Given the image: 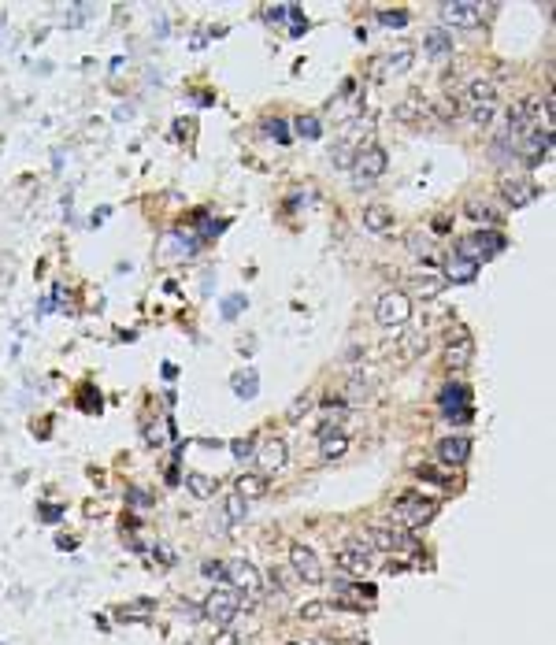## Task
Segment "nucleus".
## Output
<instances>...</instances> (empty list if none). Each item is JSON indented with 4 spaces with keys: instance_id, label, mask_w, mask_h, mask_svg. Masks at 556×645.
I'll list each match as a JSON object with an SVG mask.
<instances>
[{
    "instance_id": "f257e3e1",
    "label": "nucleus",
    "mask_w": 556,
    "mask_h": 645,
    "mask_svg": "<svg viewBox=\"0 0 556 645\" xmlns=\"http://www.w3.org/2000/svg\"><path fill=\"white\" fill-rule=\"evenodd\" d=\"M437 505L434 497L419 493V490H404L397 501H393V516L401 519V526H408V531H419V526H427L434 516H437Z\"/></svg>"
},
{
    "instance_id": "f03ea898",
    "label": "nucleus",
    "mask_w": 556,
    "mask_h": 645,
    "mask_svg": "<svg viewBox=\"0 0 556 645\" xmlns=\"http://www.w3.org/2000/svg\"><path fill=\"white\" fill-rule=\"evenodd\" d=\"M200 612L208 615L212 623L230 627L234 620H238V612H241V593H238V590H230V586H219V590H212V593H208V601H204V608H200Z\"/></svg>"
},
{
    "instance_id": "7ed1b4c3",
    "label": "nucleus",
    "mask_w": 556,
    "mask_h": 645,
    "mask_svg": "<svg viewBox=\"0 0 556 645\" xmlns=\"http://www.w3.org/2000/svg\"><path fill=\"white\" fill-rule=\"evenodd\" d=\"M512 138V134H508ZM512 152H516L526 167L541 164L549 152H552V130H526V134L512 138Z\"/></svg>"
},
{
    "instance_id": "20e7f679",
    "label": "nucleus",
    "mask_w": 556,
    "mask_h": 645,
    "mask_svg": "<svg viewBox=\"0 0 556 645\" xmlns=\"http://www.w3.org/2000/svg\"><path fill=\"white\" fill-rule=\"evenodd\" d=\"M501 248H504V234L482 227L478 234H467V238H460L457 253H460L464 260H471V263H482V260H490L493 253H501Z\"/></svg>"
},
{
    "instance_id": "39448f33",
    "label": "nucleus",
    "mask_w": 556,
    "mask_h": 645,
    "mask_svg": "<svg viewBox=\"0 0 556 645\" xmlns=\"http://www.w3.org/2000/svg\"><path fill=\"white\" fill-rule=\"evenodd\" d=\"M375 564H378V556H375V545L368 538H363V541H349V545L338 553V567L345 571V575H360L363 579Z\"/></svg>"
},
{
    "instance_id": "423d86ee",
    "label": "nucleus",
    "mask_w": 556,
    "mask_h": 645,
    "mask_svg": "<svg viewBox=\"0 0 556 645\" xmlns=\"http://www.w3.org/2000/svg\"><path fill=\"white\" fill-rule=\"evenodd\" d=\"M408 315H412V301H408V293L389 289V293L378 297V308H375L378 327H404Z\"/></svg>"
},
{
    "instance_id": "0eeeda50",
    "label": "nucleus",
    "mask_w": 556,
    "mask_h": 645,
    "mask_svg": "<svg viewBox=\"0 0 556 645\" xmlns=\"http://www.w3.org/2000/svg\"><path fill=\"white\" fill-rule=\"evenodd\" d=\"M437 404H442V416L452 419V423H467L475 412H471V390L464 382H449L442 393H437Z\"/></svg>"
},
{
    "instance_id": "6e6552de",
    "label": "nucleus",
    "mask_w": 556,
    "mask_h": 645,
    "mask_svg": "<svg viewBox=\"0 0 556 645\" xmlns=\"http://www.w3.org/2000/svg\"><path fill=\"white\" fill-rule=\"evenodd\" d=\"M382 171H386V152L378 149V145L356 152V159H353V182L356 186H368L375 179H382Z\"/></svg>"
},
{
    "instance_id": "1a4fd4ad",
    "label": "nucleus",
    "mask_w": 556,
    "mask_h": 645,
    "mask_svg": "<svg viewBox=\"0 0 556 645\" xmlns=\"http://www.w3.org/2000/svg\"><path fill=\"white\" fill-rule=\"evenodd\" d=\"M368 541L375 549H382V553H412V556L419 553L416 538H408L404 531H397V526H371Z\"/></svg>"
},
{
    "instance_id": "9d476101",
    "label": "nucleus",
    "mask_w": 556,
    "mask_h": 645,
    "mask_svg": "<svg viewBox=\"0 0 556 645\" xmlns=\"http://www.w3.org/2000/svg\"><path fill=\"white\" fill-rule=\"evenodd\" d=\"M289 564H294V571H297L301 582H308V586H319V582H323V564H319L315 549L294 545V549H289Z\"/></svg>"
},
{
    "instance_id": "9b49d317",
    "label": "nucleus",
    "mask_w": 556,
    "mask_h": 645,
    "mask_svg": "<svg viewBox=\"0 0 556 645\" xmlns=\"http://www.w3.org/2000/svg\"><path fill=\"white\" fill-rule=\"evenodd\" d=\"M223 582L238 593H256L260 590V571L253 564H245V560H230V564H223Z\"/></svg>"
},
{
    "instance_id": "f8f14e48",
    "label": "nucleus",
    "mask_w": 556,
    "mask_h": 645,
    "mask_svg": "<svg viewBox=\"0 0 556 645\" xmlns=\"http://www.w3.org/2000/svg\"><path fill=\"white\" fill-rule=\"evenodd\" d=\"M442 19H445V26L471 30V26L482 23V8L478 4H464V0H452V4H442Z\"/></svg>"
},
{
    "instance_id": "ddd939ff",
    "label": "nucleus",
    "mask_w": 556,
    "mask_h": 645,
    "mask_svg": "<svg viewBox=\"0 0 556 645\" xmlns=\"http://www.w3.org/2000/svg\"><path fill=\"white\" fill-rule=\"evenodd\" d=\"M467 457H471V438L467 434H449L437 442V460L445 467H460V464H467Z\"/></svg>"
},
{
    "instance_id": "4468645a",
    "label": "nucleus",
    "mask_w": 556,
    "mask_h": 645,
    "mask_svg": "<svg viewBox=\"0 0 556 645\" xmlns=\"http://www.w3.org/2000/svg\"><path fill=\"white\" fill-rule=\"evenodd\" d=\"M412 60H416V49H412V45H401V49L386 52L382 60L375 64V75H382V78H397V75H404V71L412 67Z\"/></svg>"
},
{
    "instance_id": "2eb2a0df",
    "label": "nucleus",
    "mask_w": 556,
    "mask_h": 645,
    "mask_svg": "<svg viewBox=\"0 0 556 645\" xmlns=\"http://www.w3.org/2000/svg\"><path fill=\"white\" fill-rule=\"evenodd\" d=\"M501 197L508 208H523V204H531L538 197V186L531 179H504L501 182Z\"/></svg>"
},
{
    "instance_id": "dca6fc26",
    "label": "nucleus",
    "mask_w": 556,
    "mask_h": 645,
    "mask_svg": "<svg viewBox=\"0 0 556 645\" xmlns=\"http://www.w3.org/2000/svg\"><path fill=\"white\" fill-rule=\"evenodd\" d=\"M442 267H445V278L452 286H467V282H475V278H478V263L464 260L460 253H449Z\"/></svg>"
},
{
    "instance_id": "f3484780",
    "label": "nucleus",
    "mask_w": 556,
    "mask_h": 645,
    "mask_svg": "<svg viewBox=\"0 0 556 645\" xmlns=\"http://www.w3.org/2000/svg\"><path fill=\"white\" fill-rule=\"evenodd\" d=\"M464 212L471 215L475 223H486V230L501 223V208H497V204H493L490 197H471V200L464 204Z\"/></svg>"
},
{
    "instance_id": "a211bd4d",
    "label": "nucleus",
    "mask_w": 556,
    "mask_h": 645,
    "mask_svg": "<svg viewBox=\"0 0 556 645\" xmlns=\"http://www.w3.org/2000/svg\"><path fill=\"white\" fill-rule=\"evenodd\" d=\"M256 464L263 467V471H282L286 467V442H278V438L263 442L260 452H256Z\"/></svg>"
},
{
    "instance_id": "6ab92c4d",
    "label": "nucleus",
    "mask_w": 556,
    "mask_h": 645,
    "mask_svg": "<svg viewBox=\"0 0 556 645\" xmlns=\"http://www.w3.org/2000/svg\"><path fill=\"white\" fill-rule=\"evenodd\" d=\"M423 353H427V334L416 330V334H404L401 338V349H397L393 360H397V368H408V363H412L416 356H423Z\"/></svg>"
},
{
    "instance_id": "aec40b11",
    "label": "nucleus",
    "mask_w": 556,
    "mask_h": 645,
    "mask_svg": "<svg viewBox=\"0 0 556 645\" xmlns=\"http://www.w3.org/2000/svg\"><path fill=\"white\" fill-rule=\"evenodd\" d=\"M345 449H349V434L345 430L334 427L327 434H319V457H323V460H338Z\"/></svg>"
},
{
    "instance_id": "412c9836",
    "label": "nucleus",
    "mask_w": 556,
    "mask_h": 645,
    "mask_svg": "<svg viewBox=\"0 0 556 645\" xmlns=\"http://www.w3.org/2000/svg\"><path fill=\"white\" fill-rule=\"evenodd\" d=\"M471 356H475V345H471V338H467V334H460V342L445 349V363H449L452 371L467 368V363H471Z\"/></svg>"
},
{
    "instance_id": "4be33fe9",
    "label": "nucleus",
    "mask_w": 556,
    "mask_h": 645,
    "mask_svg": "<svg viewBox=\"0 0 556 645\" xmlns=\"http://www.w3.org/2000/svg\"><path fill=\"white\" fill-rule=\"evenodd\" d=\"M363 227H368L371 234H386L393 227V212L386 208V204H371V208H363Z\"/></svg>"
},
{
    "instance_id": "5701e85b",
    "label": "nucleus",
    "mask_w": 556,
    "mask_h": 645,
    "mask_svg": "<svg viewBox=\"0 0 556 645\" xmlns=\"http://www.w3.org/2000/svg\"><path fill=\"white\" fill-rule=\"evenodd\" d=\"M234 493L245 497V501H256V497L267 493V475H241L234 482Z\"/></svg>"
},
{
    "instance_id": "b1692460",
    "label": "nucleus",
    "mask_w": 556,
    "mask_h": 645,
    "mask_svg": "<svg viewBox=\"0 0 556 645\" xmlns=\"http://www.w3.org/2000/svg\"><path fill=\"white\" fill-rule=\"evenodd\" d=\"M482 100H493V82L490 78H471V85H467V93H464V104L471 108V104H482Z\"/></svg>"
},
{
    "instance_id": "393cba45",
    "label": "nucleus",
    "mask_w": 556,
    "mask_h": 645,
    "mask_svg": "<svg viewBox=\"0 0 556 645\" xmlns=\"http://www.w3.org/2000/svg\"><path fill=\"white\" fill-rule=\"evenodd\" d=\"M423 49L430 56H445V52H452V37L445 30H427L423 34Z\"/></svg>"
},
{
    "instance_id": "a878e982",
    "label": "nucleus",
    "mask_w": 556,
    "mask_h": 645,
    "mask_svg": "<svg viewBox=\"0 0 556 645\" xmlns=\"http://www.w3.org/2000/svg\"><path fill=\"white\" fill-rule=\"evenodd\" d=\"M186 486H189V493L193 497H212L215 490H219V478H208V475H186Z\"/></svg>"
},
{
    "instance_id": "bb28decb",
    "label": "nucleus",
    "mask_w": 556,
    "mask_h": 645,
    "mask_svg": "<svg viewBox=\"0 0 556 645\" xmlns=\"http://www.w3.org/2000/svg\"><path fill=\"white\" fill-rule=\"evenodd\" d=\"M256 390H260L256 371H238V375H234V393H238V397H256Z\"/></svg>"
},
{
    "instance_id": "cd10ccee",
    "label": "nucleus",
    "mask_w": 556,
    "mask_h": 645,
    "mask_svg": "<svg viewBox=\"0 0 556 645\" xmlns=\"http://www.w3.org/2000/svg\"><path fill=\"white\" fill-rule=\"evenodd\" d=\"M412 286H416V293H419V297H437V293L445 289V282H442L437 275H419Z\"/></svg>"
},
{
    "instance_id": "c85d7f7f",
    "label": "nucleus",
    "mask_w": 556,
    "mask_h": 645,
    "mask_svg": "<svg viewBox=\"0 0 556 645\" xmlns=\"http://www.w3.org/2000/svg\"><path fill=\"white\" fill-rule=\"evenodd\" d=\"M294 126H297V134H301L304 141H315L319 134H323V123H319L315 115H301V119H297Z\"/></svg>"
},
{
    "instance_id": "c756f323",
    "label": "nucleus",
    "mask_w": 556,
    "mask_h": 645,
    "mask_svg": "<svg viewBox=\"0 0 556 645\" xmlns=\"http://www.w3.org/2000/svg\"><path fill=\"white\" fill-rule=\"evenodd\" d=\"M330 608H334V601H330V605H327V601H308V605H301L297 615H301V620H308V623H315V620H323Z\"/></svg>"
},
{
    "instance_id": "7c9ffc66",
    "label": "nucleus",
    "mask_w": 556,
    "mask_h": 645,
    "mask_svg": "<svg viewBox=\"0 0 556 645\" xmlns=\"http://www.w3.org/2000/svg\"><path fill=\"white\" fill-rule=\"evenodd\" d=\"M368 393H371V382H368V378H360V375H353V378H349V386H345V397L353 401V404H356V401H363Z\"/></svg>"
},
{
    "instance_id": "2f4dec72",
    "label": "nucleus",
    "mask_w": 556,
    "mask_h": 645,
    "mask_svg": "<svg viewBox=\"0 0 556 645\" xmlns=\"http://www.w3.org/2000/svg\"><path fill=\"white\" fill-rule=\"evenodd\" d=\"M263 134H271L278 145H289V141H294V138H289L286 119H267V123H263Z\"/></svg>"
},
{
    "instance_id": "473e14b6",
    "label": "nucleus",
    "mask_w": 556,
    "mask_h": 645,
    "mask_svg": "<svg viewBox=\"0 0 556 645\" xmlns=\"http://www.w3.org/2000/svg\"><path fill=\"white\" fill-rule=\"evenodd\" d=\"M378 23H382V26H393V30H401V26H408V11H404V8L378 11Z\"/></svg>"
},
{
    "instance_id": "72a5a7b5",
    "label": "nucleus",
    "mask_w": 556,
    "mask_h": 645,
    "mask_svg": "<svg viewBox=\"0 0 556 645\" xmlns=\"http://www.w3.org/2000/svg\"><path fill=\"white\" fill-rule=\"evenodd\" d=\"M226 519H230V523H241V519H245V497L226 493Z\"/></svg>"
},
{
    "instance_id": "f704fd0d",
    "label": "nucleus",
    "mask_w": 556,
    "mask_h": 645,
    "mask_svg": "<svg viewBox=\"0 0 556 645\" xmlns=\"http://www.w3.org/2000/svg\"><path fill=\"white\" fill-rule=\"evenodd\" d=\"M493 111H497L493 100H482V104H471V119L482 126V123H490V119H493Z\"/></svg>"
},
{
    "instance_id": "c9c22d12",
    "label": "nucleus",
    "mask_w": 556,
    "mask_h": 645,
    "mask_svg": "<svg viewBox=\"0 0 556 645\" xmlns=\"http://www.w3.org/2000/svg\"><path fill=\"white\" fill-rule=\"evenodd\" d=\"M419 478H427V482H442V486H449V482H452V475L434 471V467H419Z\"/></svg>"
},
{
    "instance_id": "e433bc0d",
    "label": "nucleus",
    "mask_w": 556,
    "mask_h": 645,
    "mask_svg": "<svg viewBox=\"0 0 556 645\" xmlns=\"http://www.w3.org/2000/svg\"><path fill=\"white\" fill-rule=\"evenodd\" d=\"M416 115H419V104H416V100H404V104L397 108V119H401V123H412Z\"/></svg>"
},
{
    "instance_id": "4c0bfd02",
    "label": "nucleus",
    "mask_w": 556,
    "mask_h": 645,
    "mask_svg": "<svg viewBox=\"0 0 556 645\" xmlns=\"http://www.w3.org/2000/svg\"><path fill=\"white\" fill-rule=\"evenodd\" d=\"M308 412H312V397H301V401H294V408H289V419H301Z\"/></svg>"
},
{
    "instance_id": "58836bf2",
    "label": "nucleus",
    "mask_w": 556,
    "mask_h": 645,
    "mask_svg": "<svg viewBox=\"0 0 556 645\" xmlns=\"http://www.w3.org/2000/svg\"><path fill=\"white\" fill-rule=\"evenodd\" d=\"M230 449H234V457H238V460H245L248 452H253V438H238V442H234Z\"/></svg>"
},
{
    "instance_id": "ea45409f",
    "label": "nucleus",
    "mask_w": 556,
    "mask_h": 645,
    "mask_svg": "<svg viewBox=\"0 0 556 645\" xmlns=\"http://www.w3.org/2000/svg\"><path fill=\"white\" fill-rule=\"evenodd\" d=\"M241 308H245V297H230V301L223 304V315H226V319H238Z\"/></svg>"
},
{
    "instance_id": "a19ab883",
    "label": "nucleus",
    "mask_w": 556,
    "mask_h": 645,
    "mask_svg": "<svg viewBox=\"0 0 556 645\" xmlns=\"http://www.w3.org/2000/svg\"><path fill=\"white\" fill-rule=\"evenodd\" d=\"M212 645H241V638L234 634V630H219V634L212 638Z\"/></svg>"
},
{
    "instance_id": "79ce46f5",
    "label": "nucleus",
    "mask_w": 556,
    "mask_h": 645,
    "mask_svg": "<svg viewBox=\"0 0 556 645\" xmlns=\"http://www.w3.org/2000/svg\"><path fill=\"white\" fill-rule=\"evenodd\" d=\"M130 501L145 508V505H152V497H145V490H134V497H130Z\"/></svg>"
},
{
    "instance_id": "37998d69",
    "label": "nucleus",
    "mask_w": 556,
    "mask_h": 645,
    "mask_svg": "<svg viewBox=\"0 0 556 645\" xmlns=\"http://www.w3.org/2000/svg\"><path fill=\"white\" fill-rule=\"evenodd\" d=\"M204 575H215V579H223V564H204Z\"/></svg>"
},
{
    "instance_id": "c03bdc74",
    "label": "nucleus",
    "mask_w": 556,
    "mask_h": 645,
    "mask_svg": "<svg viewBox=\"0 0 556 645\" xmlns=\"http://www.w3.org/2000/svg\"><path fill=\"white\" fill-rule=\"evenodd\" d=\"M342 645H368V641H363V638H345Z\"/></svg>"
},
{
    "instance_id": "a18cd8bd",
    "label": "nucleus",
    "mask_w": 556,
    "mask_h": 645,
    "mask_svg": "<svg viewBox=\"0 0 556 645\" xmlns=\"http://www.w3.org/2000/svg\"><path fill=\"white\" fill-rule=\"evenodd\" d=\"M312 645H334L330 638H312Z\"/></svg>"
},
{
    "instance_id": "49530a36",
    "label": "nucleus",
    "mask_w": 556,
    "mask_h": 645,
    "mask_svg": "<svg viewBox=\"0 0 556 645\" xmlns=\"http://www.w3.org/2000/svg\"><path fill=\"white\" fill-rule=\"evenodd\" d=\"M294 645H297V641H294Z\"/></svg>"
}]
</instances>
